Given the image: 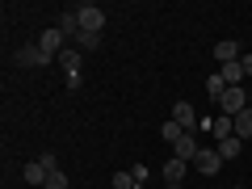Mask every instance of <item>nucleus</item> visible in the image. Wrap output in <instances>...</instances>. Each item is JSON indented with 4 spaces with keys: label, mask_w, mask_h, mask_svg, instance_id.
<instances>
[{
    "label": "nucleus",
    "mask_w": 252,
    "mask_h": 189,
    "mask_svg": "<svg viewBox=\"0 0 252 189\" xmlns=\"http://www.w3.org/2000/svg\"><path fill=\"white\" fill-rule=\"evenodd\" d=\"M13 63H17V67H46V63H51V55H46L42 46H21V51L13 55Z\"/></svg>",
    "instance_id": "nucleus-2"
},
{
    "label": "nucleus",
    "mask_w": 252,
    "mask_h": 189,
    "mask_svg": "<svg viewBox=\"0 0 252 189\" xmlns=\"http://www.w3.org/2000/svg\"><path fill=\"white\" fill-rule=\"evenodd\" d=\"M219 76H223L227 89H240V84H244V63H240V59H235V63H223V67H219Z\"/></svg>",
    "instance_id": "nucleus-11"
},
{
    "label": "nucleus",
    "mask_w": 252,
    "mask_h": 189,
    "mask_svg": "<svg viewBox=\"0 0 252 189\" xmlns=\"http://www.w3.org/2000/svg\"><path fill=\"white\" fill-rule=\"evenodd\" d=\"M172 122H177L181 130H198L202 118H198V109L189 105V101H177V105H172Z\"/></svg>",
    "instance_id": "nucleus-5"
},
{
    "label": "nucleus",
    "mask_w": 252,
    "mask_h": 189,
    "mask_svg": "<svg viewBox=\"0 0 252 189\" xmlns=\"http://www.w3.org/2000/svg\"><path fill=\"white\" fill-rule=\"evenodd\" d=\"M235 135L252 139V109H240V114H235Z\"/></svg>",
    "instance_id": "nucleus-17"
},
{
    "label": "nucleus",
    "mask_w": 252,
    "mask_h": 189,
    "mask_svg": "<svg viewBox=\"0 0 252 189\" xmlns=\"http://www.w3.org/2000/svg\"><path fill=\"white\" fill-rule=\"evenodd\" d=\"M42 189H67V172H63V168H55L51 177H46V185H42Z\"/></svg>",
    "instance_id": "nucleus-21"
},
{
    "label": "nucleus",
    "mask_w": 252,
    "mask_h": 189,
    "mask_svg": "<svg viewBox=\"0 0 252 189\" xmlns=\"http://www.w3.org/2000/svg\"><path fill=\"white\" fill-rule=\"evenodd\" d=\"M59 30H63V34H67V38H76V34H80V17H76V9L59 13Z\"/></svg>",
    "instance_id": "nucleus-15"
},
{
    "label": "nucleus",
    "mask_w": 252,
    "mask_h": 189,
    "mask_svg": "<svg viewBox=\"0 0 252 189\" xmlns=\"http://www.w3.org/2000/svg\"><path fill=\"white\" fill-rule=\"evenodd\" d=\"M240 63H244V76H252V51H244V55H240Z\"/></svg>",
    "instance_id": "nucleus-24"
},
{
    "label": "nucleus",
    "mask_w": 252,
    "mask_h": 189,
    "mask_svg": "<svg viewBox=\"0 0 252 189\" xmlns=\"http://www.w3.org/2000/svg\"><path fill=\"white\" fill-rule=\"evenodd\" d=\"M210 135H215V143H223V139H231V135H235V118H227V114L210 118Z\"/></svg>",
    "instance_id": "nucleus-10"
},
{
    "label": "nucleus",
    "mask_w": 252,
    "mask_h": 189,
    "mask_svg": "<svg viewBox=\"0 0 252 189\" xmlns=\"http://www.w3.org/2000/svg\"><path fill=\"white\" fill-rule=\"evenodd\" d=\"M206 93H210V97H215V101H219V97H223V93H227V84H223V76H219V72H215V76H210V80H206Z\"/></svg>",
    "instance_id": "nucleus-20"
},
{
    "label": "nucleus",
    "mask_w": 252,
    "mask_h": 189,
    "mask_svg": "<svg viewBox=\"0 0 252 189\" xmlns=\"http://www.w3.org/2000/svg\"><path fill=\"white\" fill-rule=\"evenodd\" d=\"M219 109H223L227 118H235L240 109H248V97H244V84H240V89H227L223 97H219Z\"/></svg>",
    "instance_id": "nucleus-4"
},
{
    "label": "nucleus",
    "mask_w": 252,
    "mask_h": 189,
    "mask_svg": "<svg viewBox=\"0 0 252 189\" xmlns=\"http://www.w3.org/2000/svg\"><path fill=\"white\" fill-rule=\"evenodd\" d=\"M59 67L67 76H80V67H84V51H76V46H63L59 51Z\"/></svg>",
    "instance_id": "nucleus-9"
},
{
    "label": "nucleus",
    "mask_w": 252,
    "mask_h": 189,
    "mask_svg": "<svg viewBox=\"0 0 252 189\" xmlns=\"http://www.w3.org/2000/svg\"><path fill=\"white\" fill-rule=\"evenodd\" d=\"M109 185H114V189H135V177H130V168L114 172V177H109Z\"/></svg>",
    "instance_id": "nucleus-18"
},
{
    "label": "nucleus",
    "mask_w": 252,
    "mask_h": 189,
    "mask_svg": "<svg viewBox=\"0 0 252 189\" xmlns=\"http://www.w3.org/2000/svg\"><path fill=\"white\" fill-rule=\"evenodd\" d=\"M38 164H42L46 172H55V168H59V160H55V152H42V160H38Z\"/></svg>",
    "instance_id": "nucleus-22"
},
{
    "label": "nucleus",
    "mask_w": 252,
    "mask_h": 189,
    "mask_svg": "<svg viewBox=\"0 0 252 189\" xmlns=\"http://www.w3.org/2000/svg\"><path fill=\"white\" fill-rule=\"evenodd\" d=\"M215 147H219V156H223V160H235V156L244 152V139L231 135V139H223V143H215Z\"/></svg>",
    "instance_id": "nucleus-14"
},
{
    "label": "nucleus",
    "mask_w": 252,
    "mask_h": 189,
    "mask_svg": "<svg viewBox=\"0 0 252 189\" xmlns=\"http://www.w3.org/2000/svg\"><path fill=\"white\" fill-rule=\"evenodd\" d=\"M97 46H101V34H93V30L76 34V51H97Z\"/></svg>",
    "instance_id": "nucleus-16"
},
{
    "label": "nucleus",
    "mask_w": 252,
    "mask_h": 189,
    "mask_svg": "<svg viewBox=\"0 0 252 189\" xmlns=\"http://www.w3.org/2000/svg\"><path fill=\"white\" fill-rule=\"evenodd\" d=\"M76 17H80V30H93V34H101V26H105V9H97V4H76Z\"/></svg>",
    "instance_id": "nucleus-1"
},
{
    "label": "nucleus",
    "mask_w": 252,
    "mask_h": 189,
    "mask_svg": "<svg viewBox=\"0 0 252 189\" xmlns=\"http://www.w3.org/2000/svg\"><path fill=\"white\" fill-rule=\"evenodd\" d=\"M135 189H147V185H135Z\"/></svg>",
    "instance_id": "nucleus-25"
},
{
    "label": "nucleus",
    "mask_w": 252,
    "mask_h": 189,
    "mask_svg": "<svg viewBox=\"0 0 252 189\" xmlns=\"http://www.w3.org/2000/svg\"><path fill=\"white\" fill-rule=\"evenodd\" d=\"M215 59H219V63H235V59H240V42H235V38L215 42Z\"/></svg>",
    "instance_id": "nucleus-12"
},
{
    "label": "nucleus",
    "mask_w": 252,
    "mask_h": 189,
    "mask_svg": "<svg viewBox=\"0 0 252 189\" xmlns=\"http://www.w3.org/2000/svg\"><path fill=\"white\" fill-rule=\"evenodd\" d=\"M185 172H189V164L172 156V160L164 164V189H181V181H185Z\"/></svg>",
    "instance_id": "nucleus-8"
},
{
    "label": "nucleus",
    "mask_w": 252,
    "mask_h": 189,
    "mask_svg": "<svg viewBox=\"0 0 252 189\" xmlns=\"http://www.w3.org/2000/svg\"><path fill=\"white\" fill-rule=\"evenodd\" d=\"M160 135H164V143H177V139L185 135V130H181V126H177V122H172V118H168V122L160 126Z\"/></svg>",
    "instance_id": "nucleus-19"
},
{
    "label": "nucleus",
    "mask_w": 252,
    "mask_h": 189,
    "mask_svg": "<svg viewBox=\"0 0 252 189\" xmlns=\"http://www.w3.org/2000/svg\"><path fill=\"white\" fill-rule=\"evenodd\" d=\"M21 177H26L30 185H38V189H42V185H46V177H51V172H46V168H42V164H38V160H30L26 168H21Z\"/></svg>",
    "instance_id": "nucleus-13"
},
{
    "label": "nucleus",
    "mask_w": 252,
    "mask_h": 189,
    "mask_svg": "<svg viewBox=\"0 0 252 189\" xmlns=\"http://www.w3.org/2000/svg\"><path fill=\"white\" fill-rule=\"evenodd\" d=\"M63 42H67V34H63L59 26H51V30H42V38H38V46H42L51 59H59V51H63Z\"/></svg>",
    "instance_id": "nucleus-6"
},
{
    "label": "nucleus",
    "mask_w": 252,
    "mask_h": 189,
    "mask_svg": "<svg viewBox=\"0 0 252 189\" xmlns=\"http://www.w3.org/2000/svg\"><path fill=\"white\" fill-rule=\"evenodd\" d=\"M172 152H177V160H185V164H193V156L202 152V147H198V135H193V130H185V135H181L177 143H172Z\"/></svg>",
    "instance_id": "nucleus-7"
},
{
    "label": "nucleus",
    "mask_w": 252,
    "mask_h": 189,
    "mask_svg": "<svg viewBox=\"0 0 252 189\" xmlns=\"http://www.w3.org/2000/svg\"><path fill=\"white\" fill-rule=\"evenodd\" d=\"M193 168L206 172V177H215V172L223 168V156H219V147H202V152L193 156Z\"/></svg>",
    "instance_id": "nucleus-3"
},
{
    "label": "nucleus",
    "mask_w": 252,
    "mask_h": 189,
    "mask_svg": "<svg viewBox=\"0 0 252 189\" xmlns=\"http://www.w3.org/2000/svg\"><path fill=\"white\" fill-rule=\"evenodd\" d=\"M130 177H135V185H143V181H147V164H135V168H130Z\"/></svg>",
    "instance_id": "nucleus-23"
},
{
    "label": "nucleus",
    "mask_w": 252,
    "mask_h": 189,
    "mask_svg": "<svg viewBox=\"0 0 252 189\" xmlns=\"http://www.w3.org/2000/svg\"><path fill=\"white\" fill-rule=\"evenodd\" d=\"M235 189H244V185H235Z\"/></svg>",
    "instance_id": "nucleus-26"
}]
</instances>
